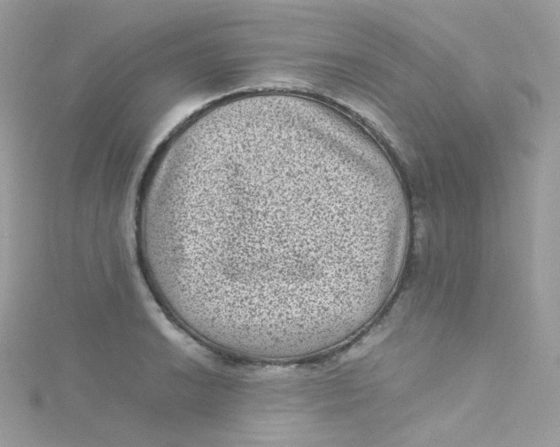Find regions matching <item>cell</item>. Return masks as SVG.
I'll list each match as a JSON object with an SVG mask.
<instances>
[{
  "label": "cell",
  "mask_w": 560,
  "mask_h": 447,
  "mask_svg": "<svg viewBox=\"0 0 560 447\" xmlns=\"http://www.w3.org/2000/svg\"><path fill=\"white\" fill-rule=\"evenodd\" d=\"M403 224L349 134L276 103L215 107L181 126L152 162L136 216L162 304L209 339L263 344L343 317Z\"/></svg>",
  "instance_id": "cell-1"
}]
</instances>
